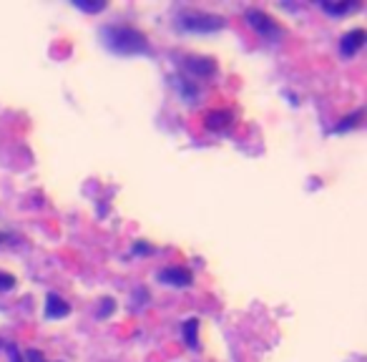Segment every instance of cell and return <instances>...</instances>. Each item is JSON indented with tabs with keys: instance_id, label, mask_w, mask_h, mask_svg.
<instances>
[{
	"instance_id": "cell-7",
	"label": "cell",
	"mask_w": 367,
	"mask_h": 362,
	"mask_svg": "<svg viewBox=\"0 0 367 362\" xmlns=\"http://www.w3.org/2000/svg\"><path fill=\"white\" fill-rule=\"evenodd\" d=\"M362 46H365V31H362V28H357V31L347 33V36L342 38V53L345 56H355Z\"/></svg>"
},
{
	"instance_id": "cell-2",
	"label": "cell",
	"mask_w": 367,
	"mask_h": 362,
	"mask_svg": "<svg viewBox=\"0 0 367 362\" xmlns=\"http://www.w3.org/2000/svg\"><path fill=\"white\" fill-rule=\"evenodd\" d=\"M181 31H189V33H217L227 26L222 16H214V13H204V11H181L179 18H176Z\"/></svg>"
},
{
	"instance_id": "cell-14",
	"label": "cell",
	"mask_w": 367,
	"mask_h": 362,
	"mask_svg": "<svg viewBox=\"0 0 367 362\" xmlns=\"http://www.w3.org/2000/svg\"><path fill=\"white\" fill-rule=\"evenodd\" d=\"M26 357H28V360H31V362H46V360H43V355H41V352H38V350H28V352H26Z\"/></svg>"
},
{
	"instance_id": "cell-6",
	"label": "cell",
	"mask_w": 367,
	"mask_h": 362,
	"mask_svg": "<svg viewBox=\"0 0 367 362\" xmlns=\"http://www.w3.org/2000/svg\"><path fill=\"white\" fill-rule=\"evenodd\" d=\"M184 68L197 76H212L217 71V63L212 58H202V56H189V58H184Z\"/></svg>"
},
{
	"instance_id": "cell-8",
	"label": "cell",
	"mask_w": 367,
	"mask_h": 362,
	"mask_svg": "<svg viewBox=\"0 0 367 362\" xmlns=\"http://www.w3.org/2000/svg\"><path fill=\"white\" fill-rule=\"evenodd\" d=\"M204 123H207V128H217V131H222V128L229 126V113L227 111H214L204 118Z\"/></svg>"
},
{
	"instance_id": "cell-15",
	"label": "cell",
	"mask_w": 367,
	"mask_h": 362,
	"mask_svg": "<svg viewBox=\"0 0 367 362\" xmlns=\"http://www.w3.org/2000/svg\"><path fill=\"white\" fill-rule=\"evenodd\" d=\"M8 355H11V360H13V362H23V360H21V355H18V350H16V347H13V345L8 347Z\"/></svg>"
},
{
	"instance_id": "cell-3",
	"label": "cell",
	"mask_w": 367,
	"mask_h": 362,
	"mask_svg": "<svg viewBox=\"0 0 367 362\" xmlns=\"http://www.w3.org/2000/svg\"><path fill=\"white\" fill-rule=\"evenodd\" d=\"M247 23H249L252 28H254L257 33H259L262 38H267V41H279V38L284 36V28L279 26L277 21L272 16H267V13L257 11V8H249V11L244 13Z\"/></svg>"
},
{
	"instance_id": "cell-13",
	"label": "cell",
	"mask_w": 367,
	"mask_h": 362,
	"mask_svg": "<svg viewBox=\"0 0 367 362\" xmlns=\"http://www.w3.org/2000/svg\"><path fill=\"white\" fill-rule=\"evenodd\" d=\"M357 118H362V111H357L355 116L345 118V123H340V126H337V131H345V128H352V126H357Z\"/></svg>"
},
{
	"instance_id": "cell-12",
	"label": "cell",
	"mask_w": 367,
	"mask_h": 362,
	"mask_svg": "<svg viewBox=\"0 0 367 362\" xmlns=\"http://www.w3.org/2000/svg\"><path fill=\"white\" fill-rule=\"evenodd\" d=\"M13 287H16V279L11 274H6V272H0V289H13Z\"/></svg>"
},
{
	"instance_id": "cell-5",
	"label": "cell",
	"mask_w": 367,
	"mask_h": 362,
	"mask_svg": "<svg viewBox=\"0 0 367 362\" xmlns=\"http://www.w3.org/2000/svg\"><path fill=\"white\" fill-rule=\"evenodd\" d=\"M68 312L71 307L63 297H58L56 292H51L48 297H46V317H48V320H61V317H66Z\"/></svg>"
},
{
	"instance_id": "cell-11",
	"label": "cell",
	"mask_w": 367,
	"mask_h": 362,
	"mask_svg": "<svg viewBox=\"0 0 367 362\" xmlns=\"http://www.w3.org/2000/svg\"><path fill=\"white\" fill-rule=\"evenodd\" d=\"M76 8H78V11H86V13H98L106 8V3H76Z\"/></svg>"
},
{
	"instance_id": "cell-9",
	"label": "cell",
	"mask_w": 367,
	"mask_h": 362,
	"mask_svg": "<svg viewBox=\"0 0 367 362\" xmlns=\"http://www.w3.org/2000/svg\"><path fill=\"white\" fill-rule=\"evenodd\" d=\"M199 320H187V325H184V340L189 342V347H194V350H197L199 347Z\"/></svg>"
},
{
	"instance_id": "cell-10",
	"label": "cell",
	"mask_w": 367,
	"mask_h": 362,
	"mask_svg": "<svg viewBox=\"0 0 367 362\" xmlns=\"http://www.w3.org/2000/svg\"><path fill=\"white\" fill-rule=\"evenodd\" d=\"M325 8L327 13H335V16H342V13H350V11H355L357 8V3H340V6H332V3H325Z\"/></svg>"
},
{
	"instance_id": "cell-1",
	"label": "cell",
	"mask_w": 367,
	"mask_h": 362,
	"mask_svg": "<svg viewBox=\"0 0 367 362\" xmlns=\"http://www.w3.org/2000/svg\"><path fill=\"white\" fill-rule=\"evenodd\" d=\"M101 38L108 48L118 56L149 53V38L131 26H106L101 28Z\"/></svg>"
},
{
	"instance_id": "cell-4",
	"label": "cell",
	"mask_w": 367,
	"mask_h": 362,
	"mask_svg": "<svg viewBox=\"0 0 367 362\" xmlns=\"http://www.w3.org/2000/svg\"><path fill=\"white\" fill-rule=\"evenodd\" d=\"M159 279L164 284H171V287H187V284H192V274L184 267H166V269L159 272Z\"/></svg>"
}]
</instances>
